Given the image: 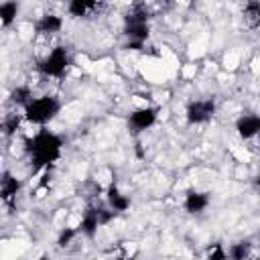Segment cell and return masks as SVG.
<instances>
[{"instance_id": "cell-1", "label": "cell", "mask_w": 260, "mask_h": 260, "mask_svg": "<svg viewBox=\"0 0 260 260\" xmlns=\"http://www.w3.org/2000/svg\"><path fill=\"white\" fill-rule=\"evenodd\" d=\"M28 150L32 154V160L37 167H45V165H51L57 156H59V150H61V140L49 132H41L37 134L30 144H28Z\"/></svg>"}, {"instance_id": "cell-2", "label": "cell", "mask_w": 260, "mask_h": 260, "mask_svg": "<svg viewBox=\"0 0 260 260\" xmlns=\"http://www.w3.org/2000/svg\"><path fill=\"white\" fill-rule=\"evenodd\" d=\"M126 35L130 39V47L140 49L142 43L148 37V24H146V12L138 6L134 8V12H130L126 16Z\"/></svg>"}, {"instance_id": "cell-3", "label": "cell", "mask_w": 260, "mask_h": 260, "mask_svg": "<svg viewBox=\"0 0 260 260\" xmlns=\"http://www.w3.org/2000/svg\"><path fill=\"white\" fill-rule=\"evenodd\" d=\"M59 110V104L55 102V98H39V100H32L28 102L26 106V118L35 124H43L47 120H51Z\"/></svg>"}, {"instance_id": "cell-4", "label": "cell", "mask_w": 260, "mask_h": 260, "mask_svg": "<svg viewBox=\"0 0 260 260\" xmlns=\"http://www.w3.org/2000/svg\"><path fill=\"white\" fill-rule=\"evenodd\" d=\"M67 65H69V55H67V51H65L63 47H57V49H53V51L43 59L41 71H43L45 75L59 77V75L67 69Z\"/></svg>"}, {"instance_id": "cell-5", "label": "cell", "mask_w": 260, "mask_h": 260, "mask_svg": "<svg viewBox=\"0 0 260 260\" xmlns=\"http://www.w3.org/2000/svg\"><path fill=\"white\" fill-rule=\"evenodd\" d=\"M213 110H215V106H213L211 100H199V102H193L187 108V118H189V122L199 124V122L209 120L213 116Z\"/></svg>"}, {"instance_id": "cell-6", "label": "cell", "mask_w": 260, "mask_h": 260, "mask_svg": "<svg viewBox=\"0 0 260 260\" xmlns=\"http://www.w3.org/2000/svg\"><path fill=\"white\" fill-rule=\"evenodd\" d=\"M238 132L242 138H252L256 134H260V118L256 116H244L238 122Z\"/></svg>"}, {"instance_id": "cell-7", "label": "cell", "mask_w": 260, "mask_h": 260, "mask_svg": "<svg viewBox=\"0 0 260 260\" xmlns=\"http://www.w3.org/2000/svg\"><path fill=\"white\" fill-rule=\"evenodd\" d=\"M152 122H154V110H150V108L136 110V112L130 116V124H132L136 130H144V128H148Z\"/></svg>"}, {"instance_id": "cell-8", "label": "cell", "mask_w": 260, "mask_h": 260, "mask_svg": "<svg viewBox=\"0 0 260 260\" xmlns=\"http://www.w3.org/2000/svg\"><path fill=\"white\" fill-rule=\"evenodd\" d=\"M102 4L98 2H87V0H73L69 4V10L73 16H91L95 10H100Z\"/></svg>"}, {"instance_id": "cell-9", "label": "cell", "mask_w": 260, "mask_h": 260, "mask_svg": "<svg viewBox=\"0 0 260 260\" xmlns=\"http://www.w3.org/2000/svg\"><path fill=\"white\" fill-rule=\"evenodd\" d=\"M18 187H20V183H18L10 173H4V175H2V181H0V193H2V199H4V201H8L12 195H16Z\"/></svg>"}, {"instance_id": "cell-10", "label": "cell", "mask_w": 260, "mask_h": 260, "mask_svg": "<svg viewBox=\"0 0 260 260\" xmlns=\"http://www.w3.org/2000/svg\"><path fill=\"white\" fill-rule=\"evenodd\" d=\"M185 207L189 213H199L207 207V195L205 193H189L185 199Z\"/></svg>"}, {"instance_id": "cell-11", "label": "cell", "mask_w": 260, "mask_h": 260, "mask_svg": "<svg viewBox=\"0 0 260 260\" xmlns=\"http://www.w3.org/2000/svg\"><path fill=\"white\" fill-rule=\"evenodd\" d=\"M244 24L248 28H256L260 24V4L258 2H250L244 8Z\"/></svg>"}, {"instance_id": "cell-12", "label": "cell", "mask_w": 260, "mask_h": 260, "mask_svg": "<svg viewBox=\"0 0 260 260\" xmlns=\"http://www.w3.org/2000/svg\"><path fill=\"white\" fill-rule=\"evenodd\" d=\"M37 28L43 35H53V32H57L61 28V18L55 16V14H47V16L41 18V22L37 24Z\"/></svg>"}, {"instance_id": "cell-13", "label": "cell", "mask_w": 260, "mask_h": 260, "mask_svg": "<svg viewBox=\"0 0 260 260\" xmlns=\"http://www.w3.org/2000/svg\"><path fill=\"white\" fill-rule=\"evenodd\" d=\"M98 225H100V213H98L95 207H91V209L85 211V215H83V219H81V230H83L87 236H93V232H95Z\"/></svg>"}, {"instance_id": "cell-14", "label": "cell", "mask_w": 260, "mask_h": 260, "mask_svg": "<svg viewBox=\"0 0 260 260\" xmlns=\"http://www.w3.org/2000/svg\"><path fill=\"white\" fill-rule=\"evenodd\" d=\"M108 201H110V205L114 207V211H124V209L128 207V199H126L116 187H110V189H108Z\"/></svg>"}, {"instance_id": "cell-15", "label": "cell", "mask_w": 260, "mask_h": 260, "mask_svg": "<svg viewBox=\"0 0 260 260\" xmlns=\"http://www.w3.org/2000/svg\"><path fill=\"white\" fill-rule=\"evenodd\" d=\"M0 16H2V24L6 26L14 16H16V4L14 2H4L0 6Z\"/></svg>"}, {"instance_id": "cell-16", "label": "cell", "mask_w": 260, "mask_h": 260, "mask_svg": "<svg viewBox=\"0 0 260 260\" xmlns=\"http://www.w3.org/2000/svg\"><path fill=\"white\" fill-rule=\"evenodd\" d=\"M248 254H250V244L248 242H240L232 248V258L234 260H246Z\"/></svg>"}, {"instance_id": "cell-17", "label": "cell", "mask_w": 260, "mask_h": 260, "mask_svg": "<svg viewBox=\"0 0 260 260\" xmlns=\"http://www.w3.org/2000/svg\"><path fill=\"white\" fill-rule=\"evenodd\" d=\"M28 95H30V93H28V89H26V87H16V89L12 91V100H14V102H18V104H26V106H28V102H26V100H28Z\"/></svg>"}, {"instance_id": "cell-18", "label": "cell", "mask_w": 260, "mask_h": 260, "mask_svg": "<svg viewBox=\"0 0 260 260\" xmlns=\"http://www.w3.org/2000/svg\"><path fill=\"white\" fill-rule=\"evenodd\" d=\"M73 236H75V232H73V230H65V232L61 234V238H59V244H61V246H67V244L71 242V238H73Z\"/></svg>"}, {"instance_id": "cell-19", "label": "cell", "mask_w": 260, "mask_h": 260, "mask_svg": "<svg viewBox=\"0 0 260 260\" xmlns=\"http://www.w3.org/2000/svg\"><path fill=\"white\" fill-rule=\"evenodd\" d=\"M209 260H225V254H223L221 246H215L213 248V252L209 254Z\"/></svg>"}, {"instance_id": "cell-20", "label": "cell", "mask_w": 260, "mask_h": 260, "mask_svg": "<svg viewBox=\"0 0 260 260\" xmlns=\"http://www.w3.org/2000/svg\"><path fill=\"white\" fill-rule=\"evenodd\" d=\"M256 185H258V187H260V173H258V175H256Z\"/></svg>"}, {"instance_id": "cell-21", "label": "cell", "mask_w": 260, "mask_h": 260, "mask_svg": "<svg viewBox=\"0 0 260 260\" xmlns=\"http://www.w3.org/2000/svg\"><path fill=\"white\" fill-rule=\"evenodd\" d=\"M41 260H49V258H47V256H43V258H41Z\"/></svg>"}]
</instances>
